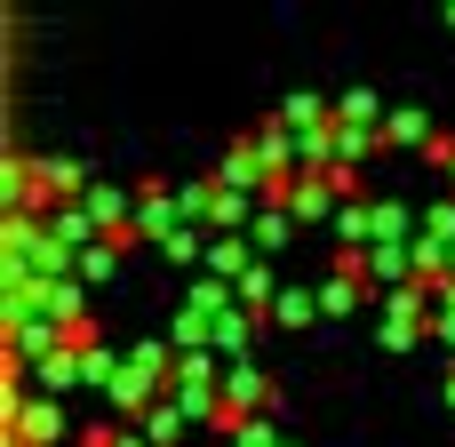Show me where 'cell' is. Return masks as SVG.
I'll use <instances>...</instances> for the list:
<instances>
[{
	"instance_id": "6da1fadb",
	"label": "cell",
	"mask_w": 455,
	"mask_h": 447,
	"mask_svg": "<svg viewBox=\"0 0 455 447\" xmlns=\"http://www.w3.org/2000/svg\"><path fill=\"white\" fill-rule=\"evenodd\" d=\"M168 384H176V344L160 336V344H128V352H120V376H112L104 400H112L128 424H144V416L168 400Z\"/></svg>"
},
{
	"instance_id": "7a4b0ae2",
	"label": "cell",
	"mask_w": 455,
	"mask_h": 447,
	"mask_svg": "<svg viewBox=\"0 0 455 447\" xmlns=\"http://www.w3.org/2000/svg\"><path fill=\"white\" fill-rule=\"evenodd\" d=\"M240 312V296L224 288V280H192L184 288V304H176V328H168V344L176 352H216V336H224V320Z\"/></svg>"
},
{
	"instance_id": "3957f363",
	"label": "cell",
	"mask_w": 455,
	"mask_h": 447,
	"mask_svg": "<svg viewBox=\"0 0 455 447\" xmlns=\"http://www.w3.org/2000/svg\"><path fill=\"white\" fill-rule=\"evenodd\" d=\"M344 200H352V192H344V176H296L280 208L296 216V232H336V216H344Z\"/></svg>"
},
{
	"instance_id": "277c9868",
	"label": "cell",
	"mask_w": 455,
	"mask_h": 447,
	"mask_svg": "<svg viewBox=\"0 0 455 447\" xmlns=\"http://www.w3.org/2000/svg\"><path fill=\"white\" fill-rule=\"evenodd\" d=\"M376 336H384V352H424L432 344V288L416 280L408 296H392L384 320H376Z\"/></svg>"
},
{
	"instance_id": "5b68a950",
	"label": "cell",
	"mask_w": 455,
	"mask_h": 447,
	"mask_svg": "<svg viewBox=\"0 0 455 447\" xmlns=\"http://www.w3.org/2000/svg\"><path fill=\"white\" fill-rule=\"evenodd\" d=\"M256 416H272V376L256 368V360H240V368H224V440L240 432V424H256Z\"/></svg>"
},
{
	"instance_id": "8992f818",
	"label": "cell",
	"mask_w": 455,
	"mask_h": 447,
	"mask_svg": "<svg viewBox=\"0 0 455 447\" xmlns=\"http://www.w3.org/2000/svg\"><path fill=\"white\" fill-rule=\"evenodd\" d=\"M8 440L16 447H64V400L8 392Z\"/></svg>"
},
{
	"instance_id": "52a82bcc",
	"label": "cell",
	"mask_w": 455,
	"mask_h": 447,
	"mask_svg": "<svg viewBox=\"0 0 455 447\" xmlns=\"http://www.w3.org/2000/svg\"><path fill=\"white\" fill-rule=\"evenodd\" d=\"M176 232H192V216H184V192H176V184H136V240L168 248Z\"/></svg>"
},
{
	"instance_id": "ba28073f",
	"label": "cell",
	"mask_w": 455,
	"mask_h": 447,
	"mask_svg": "<svg viewBox=\"0 0 455 447\" xmlns=\"http://www.w3.org/2000/svg\"><path fill=\"white\" fill-rule=\"evenodd\" d=\"M296 144H312V136H328L336 128V96H312V88H296V96H280V112H272Z\"/></svg>"
},
{
	"instance_id": "9c48e42d",
	"label": "cell",
	"mask_w": 455,
	"mask_h": 447,
	"mask_svg": "<svg viewBox=\"0 0 455 447\" xmlns=\"http://www.w3.org/2000/svg\"><path fill=\"white\" fill-rule=\"evenodd\" d=\"M432 144H440L432 112H424V104H392V120H384V152H432Z\"/></svg>"
},
{
	"instance_id": "30bf717a",
	"label": "cell",
	"mask_w": 455,
	"mask_h": 447,
	"mask_svg": "<svg viewBox=\"0 0 455 447\" xmlns=\"http://www.w3.org/2000/svg\"><path fill=\"white\" fill-rule=\"evenodd\" d=\"M312 288H320V320H352V312L376 296V288H368L352 264H336V272H328V280H312Z\"/></svg>"
},
{
	"instance_id": "8fae6325",
	"label": "cell",
	"mask_w": 455,
	"mask_h": 447,
	"mask_svg": "<svg viewBox=\"0 0 455 447\" xmlns=\"http://www.w3.org/2000/svg\"><path fill=\"white\" fill-rule=\"evenodd\" d=\"M256 264H264V256H256L248 240H208V264H200V280H224V288H240Z\"/></svg>"
},
{
	"instance_id": "7c38bea8",
	"label": "cell",
	"mask_w": 455,
	"mask_h": 447,
	"mask_svg": "<svg viewBox=\"0 0 455 447\" xmlns=\"http://www.w3.org/2000/svg\"><path fill=\"white\" fill-rule=\"evenodd\" d=\"M384 120H392V104H384L376 88H344V96H336V128H368V136H384Z\"/></svg>"
},
{
	"instance_id": "4fadbf2b",
	"label": "cell",
	"mask_w": 455,
	"mask_h": 447,
	"mask_svg": "<svg viewBox=\"0 0 455 447\" xmlns=\"http://www.w3.org/2000/svg\"><path fill=\"white\" fill-rule=\"evenodd\" d=\"M288 240H296V216H288L280 200H264V208H256V224H248V248H256V256L272 264V256H280Z\"/></svg>"
},
{
	"instance_id": "5bb4252c",
	"label": "cell",
	"mask_w": 455,
	"mask_h": 447,
	"mask_svg": "<svg viewBox=\"0 0 455 447\" xmlns=\"http://www.w3.org/2000/svg\"><path fill=\"white\" fill-rule=\"evenodd\" d=\"M112 272H120V248H112V240H96V248L72 256V280H80V288H104Z\"/></svg>"
},
{
	"instance_id": "9a60e30c",
	"label": "cell",
	"mask_w": 455,
	"mask_h": 447,
	"mask_svg": "<svg viewBox=\"0 0 455 447\" xmlns=\"http://www.w3.org/2000/svg\"><path fill=\"white\" fill-rule=\"evenodd\" d=\"M272 320H280V328H312V320H320V288H280Z\"/></svg>"
},
{
	"instance_id": "2e32d148",
	"label": "cell",
	"mask_w": 455,
	"mask_h": 447,
	"mask_svg": "<svg viewBox=\"0 0 455 447\" xmlns=\"http://www.w3.org/2000/svg\"><path fill=\"white\" fill-rule=\"evenodd\" d=\"M136 432H144V440H152V447H184V432H192V424L176 416V400H160V408H152V416H144Z\"/></svg>"
},
{
	"instance_id": "e0dca14e",
	"label": "cell",
	"mask_w": 455,
	"mask_h": 447,
	"mask_svg": "<svg viewBox=\"0 0 455 447\" xmlns=\"http://www.w3.org/2000/svg\"><path fill=\"white\" fill-rule=\"evenodd\" d=\"M424 160H432V168H440V176H448V200H455V136H440V144H432V152H424Z\"/></svg>"
},
{
	"instance_id": "ac0fdd59",
	"label": "cell",
	"mask_w": 455,
	"mask_h": 447,
	"mask_svg": "<svg viewBox=\"0 0 455 447\" xmlns=\"http://www.w3.org/2000/svg\"><path fill=\"white\" fill-rule=\"evenodd\" d=\"M448 408H455V368H448Z\"/></svg>"
},
{
	"instance_id": "d6986e66",
	"label": "cell",
	"mask_w": 455,
	"mask_h": 447,
	"mask_svg": "<svg viewBox=\"0 0 455 447\" xmlns=\"http://www.w3.org/2000/svg\"><path fill=\"white\" fill-rule=\"evenodd\" d=\"M280 447H296V440H280Z\"/></svg>"
}]
</instances>
